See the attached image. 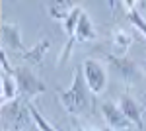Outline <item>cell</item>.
I'll return each instance as SVG.
<instances>
[{
  "label": "cell",
  "instance_id": "obj_6",
  "mask_svg": "<svg viewBox=\"0 0 146 131\" xmlns=\"http://www.w3.org/2000/svg\"><path fill=\"white\" fill-rule=\"evenodd\" d=\"M31 120V112H29V102L25 104L23 100L16 98L8 102V108L4 110V121L12 123V127L16 131H22V127Z\"/></svg>",
  "mask_w": 146,
  "mask_h": 131
},
{
  "label": "cell",
  "instance_id": "obj_13",
  "mask_svg": "<svg viewBox=\"0 0 146 131\" xmlns=\"http://www.w3.org/2000/svg\"><path fill=\"white\" fill-rule=\"evenodd\" d=\"M49 47H51V41H49V39H41V41H37L33 47L25 49L20 57H22L23 61H27L29 65H39V63L43 61L45 53L49 51Z\"/></svg>",
  "mask_w": 146,
  "mask_h": 131
},
{
  "label": "cell",
  "instance_id": "obj_9",
  "mask_svg": "<svg viewBox=\"0 0 146 131\" xmlns=\"http://www.w3.org/2000/svg\"><path fill=\"white\" fill-rule=\"evenodd\" d=\"M98 39V30L96 24L86 12H82L78 24H76V32H74V41L76 43H90Z\"/></svg>",
  "mask_w": 146,
  "mask_h": 131
},
{
  "label": "cell",
  "instance_id": "obj_10",
  "mask_svg": "<svg viewBox=\"0 0 146 131\" xmlns=\"http://www.w3.org/2000/svg\"><path fill=\"white\" fill-rule=\"evenodd\" d=\"M119 108L123 110V114L133 121L136 129H144V118H142V112L136 106V100L131 96V94H123L119 98Z\"/></svg>",
  "mask_w": 146,
  "mask_h": 131
},
{
  "label": "cell",
  "instance_id": "obj_1",
  "mask_svg": "<svg viewBox=\"0 0 146 131\" xmlns=\"http://www.w3.org/2000/svg\"><path fill=\"white\" fill-rule=\"evenodd\" d=\"M92 94L94 92L86 84V78H84V73H82V65L74 69L70 88H66V90H56V96L60 100V104L72 116H78L82 112L92 110Z\"/></svg>",
  "mask_w": 146,
  "mask_h": 131
},
{
  "label": "cell",
  "instance_id": "obj_18",
  "mask_svg": "<svg viewBox=\"0 0 146 131\" xmlns=\"http://www.w3.org/2000/svg\"><path fill=\"white\" fill-rule=\"evenodd\" d=\"M107 4H109V10H111V14H115L117 6L121 4V0H107Z\"/></svg>",
  "mask_w": 146,
  "mask_h": 131
},
{
  "label": "cell",
  "instance_id": "obj_5",
  "mask_svg": "<svg viewBox=\"0 0 146 131\" xmlns=\"http://www.w3.org/2000/svg\"><path fill=\"white\" fill-rule=\"evenodd\" d=\"M0 45L4 47V51L22 55L27 47L22 41V32L20 26L14 22H4L0 24Z\"/></svg>",
  "mask_w": 146,
  "mask_h": 131
},
{
  "label": "cell",
  "instance_id": "obj_3",
  "mask_svg": "<svg viewBox=\"0 0 146 131\" xmlns=\"http://www.w3.org/2000/svg\"><path fill=\"white\" fill-rule=\"evenodd\" d=\"M82 73H84V78H86V84L94 94H103L105 88H107V71H105V65L101 63L100 59H86L82 63Z\"/></svg>",
  "mask_w": 146,
  "mask_h": 131
},
{
  "label": "cell",
  "instance_id": "obj_8",
  "mask_svg": "<svg viewBox=\"0 0 146 131\" xmlns=\"http://www.w3.org/2000/svg\"><path fill=\"white\" fill-rule=\"evenodd\" d=\"M82 12H84V8L76 4V8L70 12V14L66 16V20L62 22V26H64V32H66V45H64V49H62L60 57L56 59V63H58V65H62V63H66V61H68L70 51H72L74 43H76V41H74V32H76V24H78L80 16H82Z\"/></svg>",
  "mask_w": 146,
  "mask_h": 131
},
{
  "label": "cell",
  "instance_id": "obj_4",
  "mask_svg": "<svg viewBox=\"0 0 146 131\" xmlns=\"http://www.w3.org/2000/svg\"><path fill=\"white\" fill-rule=\"evenodd\" d=\"M107 63L117 71V75L123 78L127 84H133L136 82L140 75H142V71H140V67L136 61H133L129 55H123V57H119V55H107Z\"/></svg>",
  "mask_w": 146,
  "mask_h": 131
},
{
  "label": "cell",
  "instance_id": "obj_15",
  "mask_svg": "<svg viewBox=\"0 0 146 131\" xmlns=\"http://www.w3.org/2000/svg\"><path fill=\"white\" fill-rule=\"evenodd\" d=\"M127 12V18H129V22L135 26L136 30L140 32V35L146 39V18L142 16V12L138 10V8H131V10H125Z\"/></svg>",
  "mask_w": 146,
  "mask_h": 131
},
{
  "label": "cell",
  "instance_id": "obj_20",
  "mask_svg": "<svg viewBox=\"0 0 146 131\" xmlns=\"http://www.w3.org/2000/svg\"><path fill=\"white\" fill-rule=\"evenodd\" d=\"M4 102H6V100H4V96L0 94V110H2V106H4Z\"/></svg>",
  "mask_w": 146,
  "mask_h": 131
},
{
  "label": "cell",
  "instance_id": "obj_21",
  "mask_svg": "<svg viewBox=\"0 0 146 131\" xmlns=\"http://www.w3.org/2000/svg\"><path fill=\"white\" fill-rule=\"evenodd\" d=\"M76 131H88V129H84V127H80V125H76ZM90 131H96V129H90Z\"/></svg>",
  "mask_w": 146,
  "mask_h": 131
},
{
  "label": "cell",
  "instance_id": "obj_23",
  "mask_svg": "<svg viewBox=\"0 0 146 131\" xmlns=\"http://www.w3.org/2000/svg\"><path fill=\"white\" fill-rule=\"evenodd\" d=\"M105 131H111V129H105Z\"/></svg>",
  "mask_w": 146,
  "mask_h": 131
},
{
  "label": "cell",
  "instance_id": "obj_11",
  "mask_svg": "<svg viewBox=\"0 0 146 131\" xmlns=\"http://www.w3.org/2000/svg\"><path fill=\"white\" fill-rule=\"evenodd\" d=\"M131 43H133V35L127 32V30H123V28H117V30H113V33H111L113 55H119V57L127 55V51H129Z\"/></svg>",
  "mask_w": 146,
  "mask_h": 131
},
{
  "label": "cell",
  "instance_id": "obj_16",
  "mask_svg": "<svg viewBox=\"0 0 146 131\" xmlns=\"http://www.w3.org/2000/svg\"><path fill=\"white\" fill-rule=\"evenodd\" d=\"M29 112H31V120L35 121V125L39 127V131H56L55 127H53V125H51V123H49V121L41 116V112L35 108L31 102H29Z\"/></svg>",
  "mask_w": 146,
  "mask_h": 131
},
{
  "label": "cell",
  "instance_id": "obj_22",
  "mask_svg": "<svg viewBox=\"0 0 146 131\" xmlns=\"http://www.w3.org/2000/svg\"><path fill=\"white\" fill-rule=\"evenodd\" d=\"M142 118H144V121H146V108H144V112H142Z\"/></svg>",
  "mask_w": 146,
  "mask_h": 131
},
{
  "label": "cell",
  "instance_id": "obj_2",
  "mask_svg": "<svg viewBox=\"0 0 146 131\" xmlns=\"http://www.w3.org/2000/svg\"><path fill=\"white\" fill-rule=\"evenodd\" d=\"M12 75L18 82V88H20V94H22L25 100H33L35 96L43 94L45 92V82L35 75L33 69L25 65H20V67H14Z\"/></svg>",
  "mask_w": 146,
  "mask_h": 131
},
{
  "label": "cell",
  "instance_id": "obj_14",
  "mask_svg": "<svg viewBox=\"0 0 146 131\" xmlns=\"http://www.w3.org/2000/svg\"><path fill=\"white\" fill-rule=\"evenodd\" d=\"M0 84H2V96L6 102H12V100L18 98V92H20V88H18V82H16V78L12 73H4V71H0Z\"/></svg>",
  "mask_w": 146,
  "mask_h": 131
},
{
  "label": "cell",
  "instance_id": "obj_24",
  "mask_svg": "<svg viewBox=\"0 0 146 131\" xmlns=\"http://www.w3.org/2000/svg\"><path fill=\"white\" fill-rule=\"evenodd\" d=\"M4 131H8V129H4Z\"/></svg>",
  "mask_w": 146,
  "mask_h": 131
},
{
  "label": "cell",
  "instance_id": "obj_12",
  "mask_svg": "<svg viewBox=\"0 0 146 131\" xmlns=\"http://www.w3.org/2000/svg\"><path fill=\"white\" fill-rule=\"evenodd\" d=\"M49 2V14L53 20L64 22L66 16L76 8V0H47Z\"/></svg>",
  "mask_w": 146,
  "mask_h": 131
},
{
  "label": "cell",
  "instance_id": "obj_17",
  "mask_svg": "<svg viewBox=\"0 0 146 131\" xmlns=\"http://www.w3.org/2000/svg\"><path fill=\"white\" fill-rule=\"evenodd\" d=\"M0 71H4V73L14 71V67H10V63H8V57H6V51H4L2 45H0Z\"/></svg>",
  "mask_w": 146,
  "mask_h": 131
},
{
  "label": "cell",
  "instance_id": "obj_7",
  "mask_svg": "<svg viewBox=\"0 0 146 131\" xmlns=\"http://www.w3.org/2000/svg\"><path fill=\"white\" fill-rule=\"evenodd\" d=\"M101 112H103V118L111 131H129L135 127L133 121L125 116L123 110L119 108V104H115V102H105L101 106Z\"/></svg>",
  "mask_w": 146,
  "mask_h": 131
},
{
  "label": "cell",
  "instance_id": "obj_19",
  "mask_svg": "<svg viewBox=\"0 0 146 131\" xmlns=\"http://www.w3.org/2000/svg\"><path fill=\"white\" fill-rule=\"evenodd\" d=\"M138 6H140V12H146V0H136Z\"/></svg>",
  "mask_w": 146,
  "mask_h": 131
}]
</instances>
